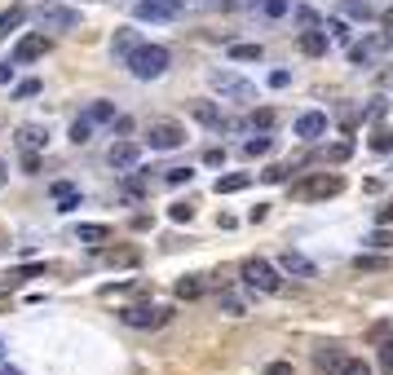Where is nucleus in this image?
<instances>
[{"mask_svg":"<svg viewBox=\"0 0 393 375\" xmlns=\"http://www.w3.org/2000/svg\"><path fill=\"white\" fill-rule=\"evenodd\" d=\"M344 190V177L340 173H305L292 181V199L296 203H318V199H336Z\"/></svg>","mask_w":393,"mask_h":375,"instance_id":"obj_1","label":"nucleus"},{"mask_svg":"<svg viewBox=\"0 0 393 375\" xmlns=\"http://www.w3.org/2000/svg\"><path fill=\"white\" fill-rule=\"evenodd\" d=\"M124 62H128V71H133L137 80H159L164 71H168L173 58H168V49H164V44H137V49L128 53Z\"/></svg>","mask_w":393,"mask_h":375,"instance_id":"obj_2","label":"nucleus"},{"mask_svg":"<svg viewBox=\"0 0 393 375\" xmlns=\"http://www.w3.org/2000/svg\"><path fill=\"white\" fill-rule=\"evenodd\" d=\"M239 274H243V283H247V287H256V292H265V296H279V292H283V274H279V265H270L265 256H247Z\"/></svg>","mask_w":393,"mask_h":375,"instance_id":"obj_3","label":"nucleus"},{"mask_svg":"<svg viewBox=\"0 0 393 375\" xmlns=\"http://www.w3.org/2000/svg\"><path fill=\"white\" fill-rule=\"evenodd\" d=\"M35 22H40V31H76L80 27V9H67V5H58V0H44V5L35 9Z\"/></svg>","mask_w":393,"mask_h":375,"instance_id":"obj_4","label":"nucleus"},{"mask_svg":"<svg viewBox=\"0 0 393 375\" xmlns=\"http://www.w3.org/2000/svg\"><path fill=\"white\" fill-rule=\"evenodd\" d=\"M208 84L221 93V98H234V102H247V98L256 93V84H252V80L234 76V71H225V67H221V71H208Z\"/></svg>","mask_w":393,"mask_h":375,"instance_id":"obj_5","label":"nucleus"},{"mask_svg":"<svg viewBox=\"0 0 393 375\" xmlns=\"http://www.w3.org/2000/svg\"><path fill=\"white\" fill-rule=\"evenodd\" d=\"M146 146H150V150H177V146H186V128L173 124V119H150Z\"/></svg>","mask_w":393,"mask_h":375,"instance_id":"obj_6","label":"nucleus"},{"mask_svg":"<svg viewBox=\"0 0 393 375\" xmlns=\"http://www.w3.org/2000/svg\"><path fill=\"white\" fill-rule=\"evenodd\" d=\"M389 49H393V31H372V35H363V44H349V58H353V67H372Z\"/></svg>","mask_w":393,"mask_h":375,"instance_id":"obj_7","label":"nucleus"},{"mask_svg":"<svg viewBox=\"0 0 393 375\" xmlns=\"http://www.w3.org/2000/svg\"><path fill=\"white\" fill-rule=\"evenodd\" d=\"M124 326H137V331H155V326H164L173 318V309L168 305H133V309H124L120 313Z\"/></svg>","mask_w":393,"mask_h":375,"instance_id":"obj_8","label":"nucleus"},{"mask_svg":"<svg viewBox=\"0 0 393 375\" xmlns=\"http://www.w3.org/2000/svg\"><path fill=\"white\" fill-rule=\"evenodd\" d=\"M177 14H182V0H137L133 5L137 22H173Z\"/></svg>","mask_w":393,"mask_h":375,"instance_id":"obj_9","label":"nucleus"},{"mask_svg":"<svg viewBox=\"0 0 393 375\" xmlns=\"http://www.w3.org/2000/svg\"><path fill=\"white\" fill-rule=\"evenodd\" d=\"M44 53H49V35H44V31H27V35L14 44V67L35 62V58H44Z\"/></svg>","mask_w":393,"mask_h":375,"instance_id":"obj_10","label":"nucleus"},{"mask_svg":"<svg viewBox=\"0 0 393 375\" xmlns=\"http://www.w3.org/2000/svg\"><path fill=\"white\" fill-rule=\"evenodd\" d=\"M279 274H292V278H318V265L309 261V256H301V252H283L279 256Z\"/></svg>","mask_w":393,"mask_h":375,"instance_id":"obj_11","label":"nucleus"},{"mask_svg":"<svg viewBox=\"0 0 393 375\" xmlns=\"http://www.w3.org/2000/svg\"><path fill=\"white\" fill-rule=\"evenodd\" d=\"M137 159H141L137 141H115V146H111V155H106V164H111L115 173H133V168H137Z\"/></svg>","mask_w":393,"mask_h":375,"instance_id":"obj_12","label":"nucleus"},{"mask_svg":"<svg viewBox=\"0 0 393 375\" xmlns=\"http://www.w3.org/2000/svg\"><path fill=\"white\" fill-rule=\"evenodd\" d=\"M18 146H22V155H40L44 146H49V128H40V124H22L18 132Z\"/></svg>","mask_w":393,"mask_h":375,"instance_id":"obj_13","label":"nucleus"},{"mask_svg":"<svg viewBox=\"0 0 393 375\" xmlns=\"http://www.w3.org/2000/svg\"><path fill=\"white\" fill-rule=\"evenodd\" d=\"M327 132V115L323 111H305V115H296V137L301 141H318Z\"/></svg>","mask_w":393,"mask_h":375,"instance_id":"obj_14","label":"nucleus"},{"mask_svg":"<svg viewBox=\"0 0 393 375\" xmlns=\"http://www.w3.org/2000/svg\"><path fill=\"white\" fill-rule=\"evenodd\" d=\"M327 49H331V40H327L323 27H305V31H301V53H305V58H323Z\"/></svg>","mask_w":393,"mask_h":375,"instance_id":"obj_15","label":"nucleus"},{"mask_svg":"<svg viewBox=\"0 0 393 375\" xmlns=\"http://www.w3.org/2000/svg\"><path fill=\"white\" fill-rule=\"evenodd\" d=\"M76 238H80V243L102 247L106 238H111V225H102V221H85V225H76Z\"/></svg>","mask_w":393,"mask_h":375,"instance_id":"obj_16","label":"nucleus"},{"mask_svg":"<svg viewBox=\"0 0 393 375\" xmlns=\"http://www.w3.org/2000/svg\"><path fill=\"white\" fill-rule=\"evenodd\" d=\"M190 115H195L204 128H225V115H221V106H212V102H195V106H190Z\"/></svg>","mask_w":393,"mask_h":375,"instance_id":"obj_17","label":"nucleus"},{"mask_svg":"<svg viewBox=\"0 0 393 375\" xmlns=\"http://www.w3.org/2000/svg\"><path fill=\"white\" fill-rule=\"evenodd\" d=\"M340 362H344L340 345H323V349H318V354H314V367H318V371H336Z\"/></svg>","mask_w":393,"mask_h":375,"instance_id":"obj_18","label":"nucleus"},{"mask_svg":"<svg viewBox=\"0 0 393 375\" xmlns=\"http://www.w3.org/2000/svg\"><path fill=\"white\" fill-rule=\"evenodd\" d=\"M98 252H102L106 265H124V270H128V265H137V247H98Z\"/></svg>","mask_w":393,"mask_h":375,"instance_id":"obj_19","label":"nucleus"},{"mask_svg":"<svg viewBox=\"0 0 393 375\" xmlns=\"http://www.w3.org/2000/svg\"><path fill=\"white\" fill-rule=\"evenodd\" d=\"M340 14H349L353 22H372V18H376V9L367 5V0H340Z\"/></svg>","mask_w":393,"mask_h":375,"instance_id":"obj_20","label":"nucleus"},{"mask_svg":"<svg viewBox=\"0 0 393 375\" xmlns=\"http://www.w3.org/2000/svg\"><path fill=\"white\" fill-rule=\"evenodd\" d=\"M22 18H27V9H22V5H9L5 14H0V40H5L9 31H18V27H22Z\"/></svg>","mask_w":393,"mask_h":375,"instance_id":"obj_21","label":"nucleus"},{"mask_svg":"<svg viewBox=\"0 0 393 375\" xmlns=\"http://www.w3.org/2000/svg\"><path fill=\"white\" fill-rule=\"evenodd\" d=\"M247 173H230V177H217V195H239V190H247Z\"/></svg>","mask_w":393,"mask_h":375,"instance_id":"obj_22","label":"nucleus"},{"mask_svg":"<svg viewBox=\"0 0 393 375\" xmlns=\"http://www.w3.org/2000/svg\"><path fill=\"white\" fill-rule=\"evenodd\" d=\"M265 49L261 44H230V62H261Z\"/></svg>","mask_w":393,"mask_h":375,"instance_id":"obj_23","label":"nucleus"},{"mask_svg":"<svg viewBox=\"0 0 393 375\" xmlns=\"http://www.w3.org/2000/svg\"><path fill=\"white\" fill-rule=\"evenodd\" d=\"M353 270H358V274H380V270H389V261H385V256H367V252H358V256H353Z\"/></svg>","mask_w":393,"mask_h":375,"instance_id":"obj_24","label":"nucleus"},{"mask_svg":"<svg viewBox=\"0 0 393 375\" xmlns=\"http://www.w3.org/2000/svg\"><path fill=\"white\" fill-rule=\"evenodd\" d=\"M199 292H204V283H199V274H186V278H177V296H182V300H195Z\"/></svg>","mask_w":393,"mask_h":375,"instance_id":"obj_25","label":"nucleus"},{"mask_svg":"<svg viewBox=\"0 0 393 375\" xmlns=\"http://www.w3.org/2000/svg\"><path fill=\"white\" fill-rule=\"evenodd\" d=\"M71 141H76V146H89V141H93V119L80 115L76 124H71Z\"/></svg>","mask_w":393,"mask_h":375,"instance_id":"obj_26","label":"nucleus"},{"mask_svg":"<svg viewBox=\"0 0 393 375\" xmlns=\"http://www.w3.org/2000/svg\"><path fill=\"white\" fill-rule=\"evenodd\" d=\"M85 119H93V124H111L115 119V102H93Z\"/></svg>","mask_w":393,"mask_h":375,"instance_id":"obj_27","label":"nucleus"},{"mask_svg":"<svg viewBox=\"0 0 393 375\" xmlns=\"http://www.w3.org/2000/svg\"><path fill=\"white\" fill-rule=\"evenodd\" d=\"M363 243H367V247H376V252H389V247H393V229H389V225H380L376 234H367V238H363Z\"/></svg>","mask_w":393,"mask_h":375,"instance_id":"obj_28","label":"nucleus"},{"mask_svg":"<svg viewBox=\"0 0 393 375\" xmlns=\"http://www.w3.org/2000/svg\"><path fill=\"white\" fill-rule=\"evenodd\" d=\"M111 49H115V53H120V58H128V53H133V49H137V35H133V31H115V40H111Z\"/></svg>","mask_w":393,"mask_h":375,"instance_id":"obj_29","label":"nucleus"},{"mask_svg":"<svg viewBox=\"0 0 393 375\" xmlns=\"http://www.w3.org/2000/svg\"><path fill=\"white\" fill-rule=\"evenodd\" d=\"M323 31H331V35H327V40H336V44H349V40H353V31H349V27H344V22H340V18H327V27H323Z\"/></svg>","mask_w":393,"mask_h":375,"instance_id":"obj_30","label":"nucleus"},{"mask_svg":"<svg viewBox=\"0 0 393 375\" xmlns=\"http://www.w3.org/2000/svg\"><path fill=\"white\" fill-rule=\"evenodd\" d=\"M270 146H274V141L265 137V132H256V137L243 141V155H252V159H256V155H270Z\"/></svg>","mask_w":393,"mask_h":375,"instance_id":"obj_31","label":"nucleus"},{"mask_svg":"<svg viewBox=\"0 0 393 375\" xmlns=\"http://www.w3.org/2000/svg\"><path fill=\"white\" fill-rule=\"evenodd\" d=\"M217 305H221V313H230V318H243V300L234 296V292H221Z\"/></svg>","mask_w":393,"mask_h":375,"instance_id":"obj_32","label":"nucleus"},{"mask_svg":"<svg viewBox=\"0 0 393 375\" xmlns=\"http://www.w3.org/2000/svg\"><path fill=\"white\" fill-rule=\"evenodd\" d=\"M331 375H372V367H367L363 358H344V362H340V367L331 371Z\"/></svg>","mask_w":393,"mask_h":375,"instance_id":"obj_33","label":"nucleus"},{"mask_svg":"<svg viewBox=\"0 0 393 375\" xmlns=\"http://www.w3.org/2000/svg\"><path fill=\"white\" fill-rule=\"evenodd\" d=\"M372 150H376V155H389V150H393V132L376 128V132H372Z\"/></svg>","mask_w":393,"mask_h":375,"instance_id":"obj_34","label":"nucleus"},{"mask_svg":"<svg viewBox=\"0 0 393 375\" xmlns=\"http://www.w3.org/2000/svg\"><path fill=\"white\" fill-rule=\"evenodd\" d=\"M288 173H292L288 164H270L265 173H261V181H270V186H279V181H288Z\"/></svg>","mask_w":393,"mask_h":375,"instance_id":"obj_35","label":"nucleus"},{"mask_svg":"<svg viewBox=\"0 0 393 375\" xmlns=\"http://www.w3.org/2000/svg\"><path fill=\"white\" fill-rule=\"evenodd\" d=\"M190 168H168V173H164V181H168V186H190Z\"/></svg>","mask_w":393,"mask_h":375,"instance_id":"obj_36","label":"nucleus"},{"mask_svg":"<svg viewBox=\"0 0 393 375\" xmlns=\"http://www.w3.org/2000/svg\"><path fill=\"white\" fill-rule=\"evenodd\" d=\"M247 124L265 132V128H274V111H252V119H247Z\"/></svg>","mask_w":393,"mask_h":375,"instance_id":"obj_37","label":"nucleus"},{"mask_svg":"<svg viewBox=\"0 0 393 375\" xmlns=\"http://www.w3.org/2000/svg\"><path fill=\"white\" fill-rule=\"evenodd\" d=\"M349 155H353V146H349V141H336V146L327 150V159H331V164H340V159H349Z\"/></svg>","mask_w":393,"mask_h":375,"instance_id":"obj_38","label":"nucleus"},{"mask_svg":"<svg viewBox=\"0 0 393 375\" xmlns=\"http://www.w3.org/2000/svg\"><path fill=\"white\" fill-rule=\"evenodd\" d=\"M380 371H393V340H380Z\"/></svg>","mask_w":393,"mask_h":375,"instance_id":"obj_39","label":"nucleus"},{"mask_svg":"<svg viewBox=\"0 0 393 375\" xmlns=\"http://www.w3.org/2000/svg\"><path fill=\"white\" fill-rule=\"evenodd\" d=\"M296 22H301V27H323V22H318V14H314V9H296Z\"/></svg>","mask_w":393,"mask_h":375,"instance_id":"obj_40","label":"nucleus"},{"mask_svg":"<svg viewBox=\"0 0 393 375\" xmlns=\"http://www.w3.org/2000/svg\"><path fill=\"white\" fill-rule=\"evenodd\" d=\"M35 93H40V80H22L14 89V98H35Z\"/></svg>","mask_w":393,"mask_h":375,"instance_id":"obj_41","label":"nucleus"},{"mask_svg":"<svg viewBox=\"0 0 393 375\" xmlns=\"http://www.w3.org/2000/svg\"><path fill=\"white\" fill-rule=\"evenodd\" d=\"M168 216H173V221H190V216H195V208H190V203H173Z\"/></svg>","mask_w":393,"mask_h":375,"instance_id":"obj_42","label":"nucleus"},{"mask_svg":"<svg viewBox=\"0 0 393 375\" xmlns=\"http://www.w3.org/2000/svg\"><path fill=\"white\" fill-rule=\"evenodd\" d=\"M292 84V71H270V89H288Z\"/></svg>","mask_w":393,"mask_h":375,"instance_id":"obj_43","label":"nucleus"},{"mask_svg":"<svg viewBox=\"0 0 393 375\" xmlns=\"http://www.w3.org/2000/svg\"><path fill=\"white\" fill-rule=\"evenodd\" d=\"M265 14L270 18H283V14H288V0H265Z\"/></svg>","mask_w":393,"mask_h":375,"instance_id":"obj_44","label":"nucleus"},{"mask_svg":"<svg viewBox=\"0 0 393 375\" xmlns=\"http://www.w3.org/2000/svg\"><path fill=\"white\" fill-rule=\"evenodd\" d=\"M49 195H53V199H62V195H76V186H71V181H53V186H49Z\"/></svg>","mask_w":393,"mask_h":375,"instance_id":"obj_45","label":"nucleus"},{"mask_svg":"<svg viewBox=\"0 0 393 375\" xmlns=\"http://www.w3.org/2000/svg\"><path fill=\"white\" fill-rule=\"evenodd\" d=\"M80 208V195H62L58 199V212H76Z\"/></svg>","mask_w":393,"mask_h":375,"instance_id":"obj_46","label":"nucleus"},{"mask_svg":"<svg viewBox=\"0 0 393 375\" xmlns=\"http://www.w3.org/2000/svg\"><path fill=\"white\" fill-rule=\"evenodd\" d=\"M22 173H31V177L40 173V155H22Z\"/></svg>","mask_w":393,"mask_h":375,"instance_id":"obj_47","label":"nucleus"},{"mask_svg":"<svg viewBox=\"0 0 393 375\" xmlns=\"http://www.w3.org/2000/svg\"><path fill=\"white\" fill-rule=\"evenodd\" d=\"M265 375H292V362H270Z\"/></svg>","mask_w":393,"mask_h":375,"instance_id":"obj_48","label":"nucleus"},{"mask_svg":"<svg viewBox=\"0 0 393 375\" xmlns=\"http://www.w3.org/2000/svg\"><path fill=\"white\" fill-rule=\"evenodd\" d=\"M376 221H380V225H393V199H389V203H385V208H380V212H376Z\"/></svg>","mask_w":393,"mask_h":375,"instance_id":"obj_49","label":"nucleus"},{"mask_svg":"<svg viewBox=\"0 0 393 375\" xmlns=\"http://www.w3.org/2000/svg\"><path fill=\"white\" fill-rule=\"evenodd\" d=\"M204 164H212V168H217V164H225V150H217V146H212V150L204 155Z\"/></svg>","mask_w":393,"mask_h":375,"instance_id":"obj_50","label":"nucleus"},{"mask_svg":"<svg viewBox=\"0 0 393 375\" xmlns=\"http://www.w3.org/2000/svg\"><path fill=\"white\" fill-rule=\"evenodd\" d=\"M265 212H270V208H265V203H256V208H252V212H247V221H252V225H256V221H265Z\"/></svg>","mask_w":393,"mask_h":375,"instance_id":"obj_51","label":"nucleus"},{"mask_svg":"<svg viewBox=\"0 0 393 375\" xmlns=\"http://www.w3.org/2000/svg\"><path fill=\"white\" fill-rule=\"evenodd\" d=\"M0 84H14V67L9 62H0Z\"/></svg>","mask_w":393,"mask_h":375,"instance_id":"obj_52","label":"nucleus"},{"mask_svg":"<svg viewBox=\"0 0 393 375\" xmlns=\"http://www.w3.org/2000/svg\"><path fill=\"white\" fill-rule=\"evenodd\" d=\"M5 181H9V168H5V159H0V190H5Z\"/></svg>","mask_w":393,"mask_h":375,"instance_id":"obj_53","label":"nucleus"},{"mask_svg":"<svg viewBox=\"0 0 393 375\" xmlns=\"http://www.w3.org/2000/svg\"><path fill=\"white\" fill-rule=\"evenodd\" d=\"M385 31H393V9H389V14H385Z\"/></svg>","mask_w":393,"mask_h":375,"instance_id":"obj_54","label":"nucleus"},{"mask_svg":"<svg viewBox=\"0 0 393 375\" xmlns=\"http://www.w3.org/2000/svg\"><path fill=\"white\" fill-rule=\"evenodd\" d=\"M0 375H18V371H0Z\"/></svg>","mask_w":393,"mask_h":375,"instance_id":"obj_55","label":"nucleus"}]
</instances>
